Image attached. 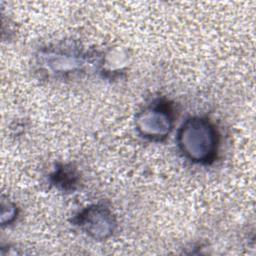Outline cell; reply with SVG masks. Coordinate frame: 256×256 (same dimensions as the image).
<instances>
[{
  "instance_id": "6da1fadb",
  "label": "cell",
  "mask_w": 256,
  "mask_h": 256,
  "mask_svg": "<svg viewBox=\"0 0 256 256\" xmlns=\"http://www.w3.org/2000/svg\"><path fill=\"white\" fill-rule=\"evenodd\" d=\"M177 142L181 152L189 160L195 163H209L216 156L217 131L208 119L192 117L181 125Z\"/></svg>"
},
{
  "instance_id": "7a4b0ae2",
  "label": "cell",
  "mask_w": 256,
  "mask_h": 256,
  "mask_svg": "<svg viewBox=\"0 0 256 256\" xmlns=\"http://www.w3.org/2000/svg\"><path fill=\"white\" fill-rule=\"evenodd\" d=\"M173 117L168 105L154 103L142 110L136 117L135 125L142 137L150 140H162L172 129Z\"/></svg>"
},
{
  "instance_id": "3957f363",
  "label": "cell",
  "mask_w": 256,
  "mask_h": 256,
  "mask_svg": "<svg viewBox=\"0 0 256 256\" xmlns=\"http://www.w3.org/2000/svg\"><path fill=\"white\" fill-rule=\"evenodd\" d=\"M77 225L90 237L104 240L113 234L116 221L108 208L93 205L85 208L77 216Z\"/></svg>"
},
{
  "instance_id": "277c9868",
  "label": "cell",
  "mask_w": 256,
  "mask_h": 256,
  "mask_svg": "<svg viewBox=\"0 0 256 256\" xmlns=\"http://www.w3.org/2000/svg\"><path fill=\"white\" fill-rule=\"evenodd\" d=\"M46 65L51 68L53 73L65 74L75 72L81 69L83 65L82 58L71 51L55 48L44 54Z\"/></svg>"
}]
</instances>
